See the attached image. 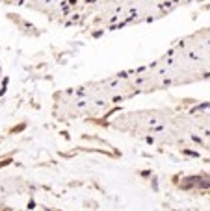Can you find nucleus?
Segmentation results:
<instances>
[{
    "instance_id": "nucleus-2",
    "label": "nucleus",
    "mask_w": 210,
    "mask_h": 211,
    "mask_svg": "<svg viewBox=\"0 0 210 211\" xmlns=\"http://www.w3.org/2000/svg\"><path fill=\"white\" fill-rule=\"evenodd\" d=\"M197 185H199V187H203V189L210 187V178H201V180H197Z\"/></svg>"
},
{
    "instance_id": "nucleus-1",
    "label": "nucleus",
    "mask_w": 210,
    "mask_h": 211,
    "mask_svg": "<svg viewBox=\"0 0 210 211\" xmlns=\"http://www.w3.org/2000/svg\"><path fill=\"white\" fill-rule=\"evenodd\" d=\"M197 180H199V178H190V180L182 182V187H184V189H190L192 185H197Z\"/></svg>"
}]
</instances>
